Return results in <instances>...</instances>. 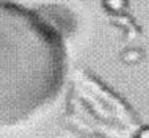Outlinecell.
I'll use <instances>...</instances> for the list:
<instances>
[{
  "label": "cell",
  "instance_id": "cell-2",
  "mask_svg": "<svg viewBox=\"0 0 149 138\" xmlns=\"http://www.w3.org/2000/svg\"><path fill=\"white\" fill-rule=\"evenodd\" d=\"M141 138H149V130L144 132V133H143V135H141Z\"/></svg>",
  "mask_w": 149,
  "mask_h": 138
},
{
  "label": "cell",
  "instance_id": "cell-1",
  "mask_svg": "<svg viewBox=\"0 0 149 138\" xmlns=\"http://www.w3.org/2000/svg\"><path fill=\"white\" fill-rule=\"evenodd\" d=\"M65 72L61 34L31 9L0 1V128L19 125L48 107Z\"/></svg>",
  "mask_w": 149,
  "mask_h": 138
}]
</instances>
